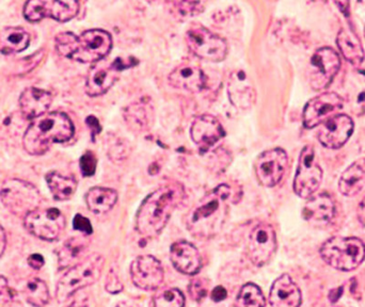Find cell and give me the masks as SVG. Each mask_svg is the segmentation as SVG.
<instances>
[{"label": "cell", "mask_w": 365, "mask_h": 307, "mask_svg": "<svg viewBox=\"0 0 365 307\" xmlns=\"http://www.w3.org/2000/svg\"><path fill=\"white\" fill-rule=\"evenodd\" d=\"M277 250V235L274 227L267 223L257 224L251 231L247 244V255L257 267L269 263Z\"/></svg>", "instance_id": "11"}, {"label": "cell", "mask_w": 365, "mask_h": 307, "mask_svg": "<svg viewBox=\"0 0 365 307\" xmlns=\"http://www.w3.org/2000/svg\"><path fill=\"white\" fill-rule=\"evenodd\" d=\"M88 246L89 241L85 237H73L64 242L58 253L60 269L81 263V259L87 252Z\"/></svg>", "instance_id": "30"}, {"label": "cell", "mask_w": 365, "mask_h": 307, "mask_svg": "<svg viewBox=\"0 0 365 307\" xmlns=\"http://www.w3.org/2000/svg\"><path fill=\"white\" fill-rule=\"evenodd\" d=\"M185 197V188L180 182H169L156 189L143 202L137 212L136 231L147 238L160 235Z\"/></svg>", "instance_id": "2"}, {"label": "cell", "mask_w": 365, "mask_h": 307, "mask_svg": "<svg viewBox=\"0 0 365 307\" xmlns=\"http://www.w3.org/2000/svg\"><path fill=\"white\" fill-rule=\"evenodd\" d=\"M113 47V38L102 29L87 30L78 36L77 49L72 60L81 63H94L108 55Z\"/></svg>", "instance_id": "10"}, {"label": "cell", "mask_w": 365, "mask_h": 307, "mask_svg": "<svg viewBox=\"0 0 365 307\" xmlns=\"http://www.w3.org/2000/svg\"><path fill=\"white\" fill-rule=\"evenodd\" d=\"M225 136V132L222 125L218 119L212 115H200L195 118L191 124V139L201 152L212 149Z\"/></svg>", "instance_id": "16"}, {"label": "cell", "mask_w": 365, "mask_h": 307, "mask_svg": "<svg viewBox=\"0 0 365 307\" xmlns=\"http://www.w3.org/2000/svg\"><path fill=\"white\" fill-rule=\"evenodd\" d=\"M79 12V2L75 0H43V14L60 23L74 19Z\"/></svg>", "instance_id": "31"}, {"label": "cell", "mask_w": 365, "mask_h": 307, "mask_svg": "<svg viewBox=\"0 0 365 307\" xmlns=\"http://www.w3.org/2000/svg\"><path fill=\"white\" fill-rule=\"evenodd\" d=\"M227 90L230 102L238 110H249L255 104L257 92L252 81L245 71L236 70L231 73L227 80Z\"/></svg>", "instance_id": "17"}, {"label": "cell", "mask_w": 365, "mask_h": 307, "mask_svg": "<svg viewBox=\"0 0 365 307\" xmlns=\"http://www.w3.org/2000/svg\"><path fill=\"white\" fill-rule=\"evenodd\" d=\"M208 281L203 278L193 279L188 285L189 297L195 302H202L208 295Z\"/></svg>", "instance_id": "39"}, {"label": "cell", "mask_w": 365, "mask_h": 307, "mask_svg": "<svg viewBox=\"0 0 365 307\" xmlns=\"http://www.w3.org/2000/svg\"><path fill=\"white\" fill-rule=\"evenodd\" d=\"M0 199L4 207L16 216L26 217L30 212L38 209L41 195L38 189L25 180H6L0 190Z\"/></svg>", "instance_id": "6"}, {"label": "cell", "mask_w": 365, "mask_h": 307, "mask_svg": "<svg viewBox=\"0 0 365 307\" xmlns=\"http://www.w3.org/2000/svg\"><path fill=\"white\" fill-rule=\"evenodd\" d=\"M343 98L332 92L312 98L304 107L302 115L304 128L311 130L336 117V113L343 108Z\"/></svg>", "instance_id": "15"}, {"label": "cell", "mask_w": 365, "mask_h": 307, "mask_svg": "<svg viewBox=\"0 0 365 307\" xmlns=\"http://www.w3.org/2000/svg\"><path fill=\"white\" fill-rule=\"evenodd\" d=\"M119 71L113 64H96L90 70L86 80V92L88 95L96 98L106 93L118 80Z\"/></svg>", "instance_id": "23"}, {"label": "cell", "mask_w": 365, "mask_h": 307, "mask_svg": "<svg viewBox=\"0 0 365 307\" xmlns=\"http://www.w3.org/2000/svg\"><path fill=\"white\" fill-rule=\"evenodd\" d=\"M341 68L340 56L330 47H323L315 51L311 58L310 83L313 89L323 90L334 80Z\"/></svg>", "instance_id": "12"}, {"label": "cell", "mask_w": 365, "mask_h": 307, "mask_svg": "<svg viewBox=\"0 0 365 307\" xmlns=\"http://www.w3.org/2000/svg\"><path fill=\"white\" fill-rule=\"evenodd\" d=\"M169 83L177 89L197 93L205 88L206 77L203 71L197 66L184 64L169 75Z\"/></svg>", "instance_id": "24"}, {"label": "cell", "mask_w": 365, "mask_h": 307, "mask_svg": "<svg viewBox=\"0 0 365 307\" xmlns=\"http://www.w3.org/2000/svg\"><path fill=\"white\" fill-rule=\"evenodd\" d=\"M302 291L289 274H283L272 284L269 293L272 307H300Z\"/></svg>", "instance_id": "21"}, {"label": "cell", "mask_w": 365, "mask_h": 307, "mask_svg": "<svg viewBox=\"0 0 365 307\" xmlns=\"http://www.w3.org/2000/svg\"><path fill=\"white\" fill-rule=\"evenodd\" d=\"M70 307H87V306H83V304L74 303V304H73V306H71Z\"/></svg>", "instance_id": "51"}, {"label": "cell", "mask_w": 365, "mask_h": 307, "mask_svg": "<svg viewBox=\"0 0 365 307\" xmlns=\"http://www.w3.org/2000/svg\"><path fill=\"white\" fill-rule=\"evenodd\" d=\"M15 297H16V293L14 289L11 288L4 276H0V299L2 301L10 302L15 300Z\"/></svg>", "instance_id": "44"}, {"label": "cell", "mask_w": 365, "mask_h": 307, "mask_svg": "<svg viewBox=\"0 0 365 307\" xmlns=\"http://www.w3.org/2000/svg\"><path fill=\"white\" fill-rule=\"evenodd\" d=\"M104 266V256L100 254L90 255L73 266L58 282L56 287L57 301L64 303L77 291L96 284L102 276Z\"/></svg>", "instance_id": "4"}, {"label": "cell", "mask_w": 365, "mask_h": 307, "mask_svg": "<svg viewBox=\"0 0 365 307\" xmlns=\"http://www.w3.org/2000/svg\"><path fill=\"white\" fill-rule=\"evenodd\" d=\"M123 118L128 128L136 134L151 130L154 123V108L151 100L145 98L128 105L124 109Z\"/></svg>", "instance_id": "20"}, {"label": "cell", "mask_w": 365, "mask_h": 307, "mask_svg": "<svg viewBox=\"0 0 365 307\" xmlns=\"http://www.w3.org/2000/svg\"><path fill=\"white\" fill-rule=\"evenodd\" d=\"M98 167V158L92 152H86L79 160V167H81V174L86 177L94 175Z\"/></svg>", "instance_id": "41"}, {"label": "cell", "mask_w": 365, "mask_h": 307, "mask_svg": "<svg viewBox=\"0 0 365 307\" xmlns=\"http://www.w3.org/2000/svg\"><path fill=\"white\" fill-rule=\"evenodd\" d=\"M321 256L334 269L353 271L364 261L365 244L356 237L330 238L322 246Z\"/></svg>", "instance_id": "5"}, {"label": "cell", "mask_w": 365, "mask_h": 307, "mask_svg": "<svg viewBox=\"0 0 365 307\" xmlns=\"http://www.w3.org/2000/svg\"><path fill=\"white\" fill-rule=\"evenodd\" d=\"M154 307H185V297L180 289L160 291L153 299Z\"/></svg>", "instance_id": "36"}, {"label": "cell", "mask_w": 365, "mask_h": 307, "mask_svg": "<svg viewBox=\"0 0 365 307\" xmlns=\"http://www.w3.org/2000/svg\"><path fill=\"white\" fill-rule=\"evenodd\" d=\"M45 178L53 199L57 201L70 199L76 192L77 182L72 176H64L53 171L49 172Z\"/></svg>", "instance_id": "32"}, {"label": "cell", "mask_w": 365, "mask_h": 307, "mask_svg": "<svg viewBox=\"0 0 365 307\" xmlns=\"http://www.w3.org/2000/svg\"><path fill=\"white\" fill-rule=\"evenodd\" d=\"M170 259L173 267L186 276H195L202 268V257L197 249L190 242L180 240L170 249Z\"/></svg>", "instance_id": "19"}, {"label": "cell", "mask_w": 365, "mask_h": 307, "mask_svg": "<svg viewBox=\"0 0 365 307\" xmlns=\"http://www.w3.org/2000/svg\"><path fill=\"white\" fill-rule=\"evenodd\" d=\"M30 34L21 27H6L0 29V53L4 55L21 53L27 49Z\"/></svg>", "instance_id": "28"}, {"label": "cell", "mask_w": 365, "mask_h": 307, "mask_svg": "<svg viewBox=\"0 0 365 307\" xmlns=\"http://www.w3.org/2000/svg\"><path fill=\"white\" fill-rule=\"evenodd\" d=\"M336 214V204L328 193L311 197L302 210V216L310 222L328 223Z\"/></svg>", "instance_id": "25"}, {"label": "cell", "mask_w": 365, "mask_h": 307, "mask_svg": "<svg viewBox=\"0 0 365 307\" xmlns=\"http://www.w3.org/2000/svg\"><path fill=\"white\" fill-rule=\"evenodd\" d=\"M107 154L113 162H123L130 154V143L121 137L110 134L106 139Z\"/></svg>", "instance_id": "35"}, {"label": "cell", "mask_w": 365, "mask_h": 307, "mask_svg": "<svg viewBox=\"0 0 365 307\" xmlns=\"http://www.w3.org/2000/svg\"><path fill=\"white\" fill-rule=\"evenodd\" d=\"M118 201L117 191L104 187H94L86 194V203L90 212L96 214L110 212Z\"/></svg>", "instance_id": "29"}, {"label": "cell", "mask_w": 365, "mask_h": 307, "mask_svg": "<svg viewBox=\"0 0 365 307\" xmlns=\"http://www.w3.org/2000/svg\"><path fill=\"white\" fill-rule=\"evenodd\" d=\"M105 289H106V291H108L109 293H113V295H117V293H121L124 289L123 284H122L121 281H120L117 272L113 269H111L110 271H109L108 276H107Z\"/></svg>", "instance_id": "42"}, {"label": "cell", "mask_w": 365, "mask_h": 307, "mask_svg": "<svg viewBox=\"0 0 365 307\" xmlns=\"http://www.w3.org/2000/svg\"><path fill=\"white\" fill-rule=\"evenodd\" d=\"M6 235L4 229H2L1 225H0V256L4 254V251H6Z\"/></svg>", "instance_id": "49"}, {"label": "cell", "mask_w": 365, "mask_h": 307, "mask_svg": "<svg viewBox=\"0 0 365 307\" xmlns=\"http://www.w3.org/2000/svg\"><path fill=\"white\" fill-rule=\"evenodd\" d=\"M73 227L86 236L91 235L93 233L91 222H90L89 219L86 218L83 214H77L75 216L74 220H73Z\"/></svg>", "instance_id": "43"}, {"label": "cell", "mask_w": 365, "mask_h": 307, "mask_svg": "<svg viewBox=\"0 0 365 307\" xmlns=\"http://www.w3.org/2000/svg\"><path fill=\"white\" fill-rule=\"evenodd\" d=\"M23 296L26 301L34 307L45 306L51 299L48 287L40 279L27 281L23 288Z\"/></svg>", "instance_id": "33"}, {"label": "cell", "mask_w": 365, "mask_h": 307, "mask_svg": "<svg viewBox=\"0 0 365 307\" xmlns=\"http://www.w3.org/2000/svg\"><path fill=\"white\" fill-rule=\"evenodd\" d=\"M27 263L32 269L38 270L44 266V257L41 254H31L28 257Z\"/></svg>", "instance_id": "46"}, {"label": "cell", "mask_w": 365, "mask_h": 307, "mask_svg": "<svg viewBox=\"0 0 365 307\" xmlns=\"http://www.w3.org/2000/svg\"><path fill=\"white\" fill-rule=\"evenodd\" d=\"M53 102V96L49 92L38 88H27L19 98V107L24 117L34 120L45 115Z\"/></svg>", "instance_id": "22"}, {"label": "cell", "mask_w": 365, "mask_h": 307, "mask_svg": "<svg viewBox=\"0 0 365 307\" xmlns=\"http://www.w3.org/2000/svg\"><path fill=\"white\" fill-rule=\"evenodd\" d=\"M130 278L139 289L158 291L164 284V268L162 263L152 255H141L130 265Z\"/></svg>", "instance_id": "14"}, {"label": "cell", "mask_w": 365, "mask_h": 307, "mask_svg": "<svg viewBox=\"0 0 365 307\" xmlns=\"http://www.w3.org/2000/svg\"><path fill=\"white\" fill-rule=\"evenodd\" d=\"M365 186V162L356 161L345 170L339 182L340 192L345 197H355Z\"/></svg>", "instance_id": "27"}, {"label": "cell", "mask_w": 365, "mask_h": 307, "mask_svg": "<svg viewBox=\"0 0 365 307\" xmlns=\"http://www.w3.org/2000/svg\"><path fill=\"white\" fill-rule=\"evenodd\" d=\"M186 42L193 55L210 62H220L227 53V41L202 26L190 28Z\"/></svg>", "instance_id": "7"}, {"label": "cell", "mask_w": 365, "mask_h": 307, "mask_svg": "<svg viewBox=\"0 0 365 307\" xmlns=\"http://www.w3.org/2000/svg\"><path fill=\"white\" fill-rule=\"evenodd\" d=\"M339 49L343 57L353 66H359L364 60V49L357 34L351 29L343 28L336 38Z\"/></svg>", "instance_id": "26"}, {"label": "cell", "mask_w": 365, "mask_h": 307, "mask_svg": "<svg viewBox=\"0 0 365 307\" xmlns=\"http://www.w3.org/2000/svg\"><path fill=\"white\" fill-rule=\"evenodd\" d=\"M170 11L177 19H186L203 12L204 6L202 2L173 1L169 2Z\"/></svg>", "instance_id": "37"}, {"label": "cell", "mask_w": 365, "mask_h": 307, "mask_svg": "<svg viewBox=\"0 0 365 307\" xmlns=\"http://www.w3.org/2000/svg\"><path fill=\"white\" fill-rule=\"evenodd\" d=\"M86 123H87L88 128H89L90 132H91L92 139L96 138V135L102 132V126H101L100 122L93 115L88 117L87 120H86Z\"/></svg>", "instance_id": "45"}, {"label": "cell", "mask_w": 365, "mask_h": 307, "mask_svg": "<svg viewBox=\"0 0 365 307\" xmlns=\"http://www.w3.org/2000/svg\"><path fill=\"white\" fill-rule=\"evenodd\" d=\"M78 36L72 32H62L56 36V49L60 55L72 59L73 55L77 49Z\"/></svg>", "instance_id": "38"}, {"label": "cell", "mask_w": 365, "mask_h": 307, "mask_svg": "<svg viewBox=\"0 0 365 307\" xmlns=\"http://www.w3.org/2000/svg\"><path fill=\"white\" fill-rule=\"evenodd\" d=\"M227 297V289L222 286H217L210 293V299L214 302H221Z\"/></svg>", "instance_id": "47"}, {"label": "cell", "mask_w": 365, "mask_h": 307, "mask_svg": "<svg viewBox=\"0 0 365 307\" xmlns=\"http://www.w3.org/2000/svg\"><path fill=\"white\" fill-rule=\"evenodd\" d=\"M240 193L227 184H219L188 212L186 227L193 237L210 239L222 229L230 204L238 203Z\"/></svg>", "instance_id": "1"}, {"label": "cell", "mask_w": 365, "mask_h": 307, "mask_svg": "<svg viewBox=\"0 0 365 307\" xmlns=\"http://www.w3.org/2000/svg\"><path fill=\"white\" fill-rule=\"evenodd\" d=\"M117 307H135L132 303H128V302H121V303L118 304Z\"/></svg>", "instance_id": "50"}, {"label": "cell", "mask_w": 365, "mask_h": 307, "mask_svg": "<svg viewBox=\"0 0 365 307\" xmlns=\"http://www.w3.org/2000/svg\"><path fill=\"white\" fill-rule=\"evenodd\" d=\"M358 220L365 227V197L358 206Z\"/></svg>", "instance_id": "48"}, {"label": "cell", "mask_w": 365, "mask_h": 307, "mask_svg": "<svg viewBox=\"0 0 365 307\" xmlns=\"http://www.w3.org/2000/svg\"><path fill=\"white\" fill-rule=\"evenodd\" d=\"M75 128L68 115L60 111L46 113L32 120L24 134L25 151L32 156L44 155L53 143H64L74 136Z\"/></svg>", "instance_id": "3"}, {"label": "cell", "mask_w": 365, "mask_h": 307, "mask_svg": "<svg viewBox=\"0 0 365 307\" xmlns=\"http://www.w3.org/2000/svg\"><path fill=\"white\" fill-rule=\"evenodd\" d=\"M263 291L257 285L247 283L240 288L236 298L235 307H265Z\"/></svg>", "instance_id": "34"}, {"label": "cell", "mask_w": 365, "mask_h": 307, "mask_svg": "<svg viewBox=\"0 0 365 307\" xmlns=\"http://www.w3.org/2000/svg\"><path fill=\"white\" fill-rule=\"evenodd\" d=\"M311 145L304 147L294 179V191L298 197L309 199L319 188L323 179V170L317 162V155Z\"/></svg>", "instance_id": "9"}, {"label": "cell", "mask_w": 365, "mask_h": 307, "mask_svg": "<svg viewBox=\"0 0 365 307\" xmlns=\"http://www.w3.org/2000/svg\"><path fill=\"white\" fill-rule=\"evenodd\" d=\"M24 16L31 23H36L44 19L43 0H30L24 6Z\"/></svg>", "instance_id": "40"}, {"label": "cell", "mask_w": 365, "mask_h": 307, "mask_svg": "<svg viewBox=\"0 0 365 307\" xmlns=\"http://www.w3.org/2000/svg\"><path fill=\"white\" fill-rule=\"evenodd\" d=\"M289 165V157L282 149H272L257 157L255 170L257 179L264 187L277 186L284 176Z\"/></svg>", "instance_id": "13"}, {"label": "cell", "mask_w": 365, "mask_h": 307, "mask_svg": "<svg viewBox=\"0 0 365 307\" xmlns=\"http://www.w3.org/2000/svg\"><path fill=\"white\" fill-rule=\"evenodd\" d=\"M354 132V122L346 115H336L324 123L319 130V140L327 149L342 147Z\"/></svg>", "instance_id": "18"}, {"label": "cell", "mask_w": 365, "mask_h": 307, "mask_svg": "<svg viewBox=\"0 0 365 307\" xmlns=\"http://www.w3.org/2000/svg\"><path fill=\"white\" fill-rule=\"evenodd\" d=\"M24 227L34 237L45 241H53L63 231L66 218L57 208H38L25 217Z\"/></svg>", "instance_id": "8"}]
</instances>
